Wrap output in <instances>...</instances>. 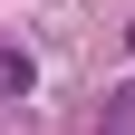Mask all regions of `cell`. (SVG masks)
I'll return each instance as SVG.
<instances>
[{"instance_id": "cell-1", "label": "cell", "mask_w": 135, "mask_h": 135, "mask_svg": "<svg viewBox=\"0 0 135 135\" xmlns=\"http://www.w3.org/2000/svg\"><path fill=\"white\" fill-rule=\"evenodd\" d=\"M29 87H39V68H29V48H10V39H0V97H29Z\"/></svg>"}, {"instance_id": "cell-2", "label": "cell", "mask_w": 135, "mask_h": 135, "mask_svg": "<svg viewBox=\"0 0 135 135\" xmlns=\"http://www.w3.org/2000/svg\"><path fill=\"white\" fill-rule=\"evenodd\" d=\"M97 126H106V135H135V87H116L106 106H97Z\"/></svg>"}, {"instance_id": "cell-3", "label": "cell", "mask_w": 135, "mask_h": 135, "mask_svg": "<svg viewBox=\"0 0 135 135\" xmlns=\"http://www.w3.org/2000/svg\"><path fill=\"white\" fill-rule=\"evenodd\" d=\"M126 39H135V29H126Z\"/></svg>"}]
</instances>
